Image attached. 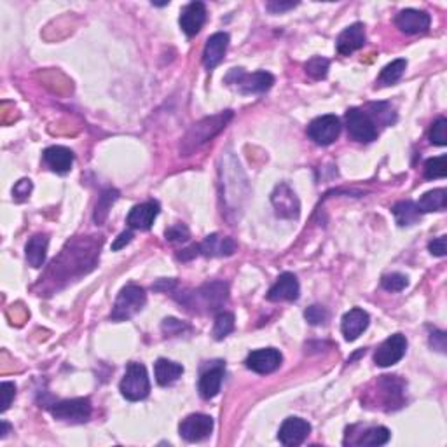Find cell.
I'll return each mask as SVG.
<instances>
[{"label":"cell","mask_w":447,"mask_h":447,"mask_svg":"<svg viewBox=\"0 0 447 447\" xmlns=\"http://www.w3.org/2000/svg\"><path fill=\"white\" fill-rule=\"evenodd\" d=\"M0 393H2V412L4 411H8L9 409V405H11V402H13V398H15V395H16V386H15V383H8V381H6V383H2L0 384Z\"/></svg>","instance_id":"38"},{"label":"cell","mask_w":447,"mask_h":447,"mask_svg":"<svg viewBox=\"0 0 447 447\" xmlns=\"http://www.w3.org/2000/svg\"><path fill=\"white\" fill-rule=\"evenodd\" d=\"M447 119L439 118L435 123H433L432 130H430V142L435 143V146L444 147L447 143Z\"/></svg>","instance_id":"35"},{"label":"cell","mask_w":447,"mask_h":447,"mask_svg":"<svg viewBox=\"0 0 447 447\" xmlns=\"http://www.w3.org/2000/svg\"><path fill=\"white\" fill-rule=\"evenodd\" d=\"M229 47V36L226 32L213 33L208 40H206L205 51H203V63L208 70H213L217 65L226 56V51Z\"/></svg>","instance_id":"17"},{"label":"cell","mask_w":447,"mask_h":447,"mask_svg":"<svg viewBox=\"0 0 447 447\" xmlns=\"http://www.w3.org/2000/svg\"><path fill=\"white\" fill-rule=\"evenodd\" d=\"M147 302V295L143 288L136 287V285H126L121 292H119L118 299L112 313H110V320L114 322H125V320L133 318Z\"/></svg>","instance_id":"3"},{"label":"cell","mask_w":447,"mask_h":447,"mask_svg":"<svg viewBox=\"0 0 447 447\" xmlns=\"http://www.w3.org/2000/svg\"><path fill=\"white\" fill-rule=\"evenodd\" d=\"M30 192H32V180H29V178H23V180H19L18 184L15 185V191H13V194H15L19 201H23V199L29 198Z\"/></svg>","instance_id":"40"},{"label":"cell","mask_w":447,"mask_h":447,"mask_svg":"<svg viewBox=\"0 0 447 447\" xmlns=\"http://www.w3.org/2000/svg\"><path fill=\"white\" fill-rule=\"evenodd\" d=\"M407 350V339L402 334H393L374 353V362L379 367H391L400 362Z\"/></svg>","instance_id":"9"},{"label":"cell","mask_w":447,"mask_h":447,"mask_svg":"<svg viewBox=\"0 0 447 447\" xmlns=\"http://www.w3.org/2000/svg\"><path fill=\"white\" fill-rule=\"evenodd\" d=\"M0 428H2V430H0V437L4 439V437L9 433V430H11V426H9L6 421H2V423H0Z\"/></svg>","instance_id":"46"},{"label":"cell","mask_w":447,"mask_h":447,"mask_svg":"<svg viewBox=\"0 0 447 447\" xmlns=\"http://www.w3.org/2000/svg\"><path fill=\"white\" fill-rule=\"evenodd\" d=\"M366 26L362 23H355V25L348 26L345 32H341V36L338 37V42H336V47H338L339 54L350 56L355 51L362 49L366 46Z\"/></svg>","instance_id":"15"},{"label":"cell","mask_w":447,"mask_h":447,"mask_svg":"<svg viewBox=\"0 0 447 447\" xmlns=\"http://www.w3.org/2000/svg\"><path fill=\"white\" fill-rule=\"evenodd\" d=\"M297 6V2H267V11L278 15V13H285L288 9H294Z\"/></svg>","instance_id":"43"},{"label":"cell","mask_w":447,"mask_h":447,"mask_svg":"<svg viewBox=\"0 0 447 447\" xmlns=\"http://www.w3.org/2000/svg\"><path fill=\"white\" fill-rule=\"evenodd\" d=\"M369 323H370L369 313L363 311V309L360 308L350 309V311L343 316V322H341L343 336H345L346 341H356V339L366 332Z\"/></svg>","instance_id":"14"},{"label":"cell","mask_w":447,"mask_h":447,"mask_svg":"<svg viewBox=\"0 0 447 447\" xmlns=\"http://www.w3.org/2000/svg\"><path fill=\"white\" fill-rule=\"evenodd\" d=\"M229 86H235L243 95H252V93H266L274 84V77L269 72H253L245 74L242 68H233L226 77Z\"/></svg>","instance_id":"4"},{"label":"cell","mask_w":447,"mask_h":447,"mask_svg":"<svg viewBox=\"0 0 447 447\" xmlns=\"http://www.w3.org/2000/svg\"><path fill=\"white\" fill-rule=\"evenodd\" d=\"M304 316L311 325H323V323L329 320V313H327V309L316 304L309 306V308L304 311Z\"/></svg>","instance_id":"36"},{"label":"cell","mask_w":447,"mask_h":447,"mask_svg":"<svg viewBox=\"0 0 447 447\" xmlns=\"http://www.w3.org/2000/svg\"><path fill=\"white\" fill-rule=\"evenodd\" d=\"M159 215V203L156 201H147L142 203V205H136L135 208L130 212L128 226L132 229H140V231H149L152 228L154 220Z\"/></svg>","instance_id":"16"},{"label":"cell","mask_w":447,"mask_h":447,"mask_svg":"<svg viewBox=\"0 0 447 447\" xmlns=\"http://www.w3.org/2000/svg\"><path fill=\"white\" fill-rule=\"evenodd\" d=\"M430 345H432L433 350H437V352H446V334L440 332V330H435V332L430 336Z\"/></svg>","instance_id":"42"},{"label":"cell","mask_w":447,"mask_h":447,"mask_svg":"<svg viewBox=\"0 0 447 447\" xmlns=\"http://www.w3.org/2000/svg\"><path fill=\"white\" fill-rule=\"evenodd\" d=\"M196 256H199V250H198V245H194V246H191V249H185V250H182L180 253H178V259L180 260H191V259H194Z\"/></svg>","instance_id":"45"},{"label":"cell","mask_w":447,"mask_h":447,"mask_svg":"<svg viewBox=\"0 0 447 447\" xmlns=\"http://www.w3.org/2000/svg\"><path fill=\"white\" fill-rule=\"evenodd\" d=\"M405 68H407V61L405 60H395V61H391V63H388L386 67L381 70L379 84L381 86L395 84L397 81H400V77L404 75Z\"/></svg>","instance_id":"29"},{"label":"cell","mask_w":447,"mask_h":447,"mask_svg":"<svg viewBox=\"0 0 447 447\" xmlns=\"http://www.w3.org/2000/svg\"><path fill=\"white\" fill-rule=\"evenodd\" d=\"M311 433V425H309L306 419L302 418H287L283 421V425L280 426V432H278V439L283 446H301L308 435Z\"/></svg>","instance_id":"10"},{"label":"cell","mask_w":447,"mask_h":447,"mask_svg":"<svg viewBox=\"0 0 447 447\" xmlns=\"http://www.w3.org/2000/svg\"><path fill=\"white\" fill-rule=\"evenodd\" d=\"M44 161H46V164L51 170L63 175L68 173L72 164H74V152L70 149H67V147L53 146L44 150Z\"/></svg>","instance_id":"22"},{"label":"cell","mask_w":447,"mask_h":447,"mask_svg":"<svg viewBox=\"0 0 447 447\" xmlns=\"http://www.w3.org/2000/svg\"><path fill=\"white\" fill-rule=\"evenodd\" d=\"M154 374H156V381L161 386H170L184 374V367L177 362H171V360L159 359L154 366Z\"/></svg>","instance_id":"24"},{"label":"cell","mask_w":447,"mask_h":447,"mask_svg":"<svg viewBox=\"0 0 447 447\" xmlns=\"http://www.w3.org/2000/svg\"><path fill=\"white\" fill-rule=\"evenodd\" d=\"M348 135L362 143L374 142L377 139L376 121L362 109H350L345 116Z\"/></svg>","instance_id":"5"},{"label":"cell","mask_w":447,"mask_h":447,"mask_svg":"<svg viewBox=\"0 0 447 447\" xmlns=\"http://www.w3.org/2000/svg\"><path fill=\"white\" fill-rule=\"evenodd\" d=\"M132 238H133V233L132 231L121 233V235L118 236V240H116V242L112 243V250H121L123 246H126L130 242H132Z\"/></svg>","instance_id":"44"},{"label":"cell","mask_w":447,"mask_h":447,"mask_svg":"<svg viewBox=\"0 0 447 447\" xmlns=\"http://www.w3.org/2000/svg\"><path fill=\"white\" fill-rule=\"evenodd\" d=\"M283 362V356L278 350L264 348L252 352L246 356V367L257 374H271L278 369Z\"/></svg>","instance_id":"12"},{"label":"cell","mask_w":447,"mask_h":447,"mask_svg":"<svg viewBox=\"0 0 447 447\" xmlns=\"http://www.w3.org/2000/svg\"><path fill=\"white\" fill-rule=\"evenodd\" d=\"M407 276L400 273H391L384 274L383 280H381V287L388 292H402L405 287H407Z\"/></svg>","instance_id":"34"},{"label":"cell","mask_w":447,"mask_h":447,"mask_svg":"<svg viewBox=\"0 0 447 447\" xmlns=\"http://www.w3.org/2000/svg\"><path fill=\"white\" fill-rule=\"evenodd\" d=\"M206 22V8L203 2H191L180 15V26L189 37H194Z\"/></svg>","instance_id":"21"},{"label":"cell","mask_w":447,"mask_h":447,"mask_svg":"<svg viewBox=\"0 0 447 447\" xmlns=\"http://www.w3.org/2000/svg\"><path fill=\"white\" fill-rule=\"evenodd\" d=\"M198 250L205 257H229L236 252V243L233 238L220 235L206 236L205 242L199 243Z\"/></svg>","instance_id":"20"},{"label":"cell","mask_w":447,"mask_h":447,"mask_svg":"<svg viewBox=\"0 0 447 447\" xmlns=\"http://www.w3.org/2000/svg\"><path fill=\"white\" fill-rule=\"evenodd\" d=\"M391 212H393L395 220H397V224L400 226V228L412 226V224L418 222L419 215H421V212L418 210V205L412 201L397 203V205L391 208Z\"/></svg>","instance_id":"27"},{"label":"cell","mask_w":447,"mask_h":447,"mask_svg":"<svg viewBox=\"0 0 447 447\" xmlns=\"http://www.w3.org/2000/svg\"><path fill=\"white\" fill-rule=\"evenodd\" d=\"M446 236H440V238H435L433 242H430L428 250L432 252V256L444 257L446 256Z\"/></svg>","instance_id":"41"},{"label":"cell","mask_w":447,"mask_h":447,"mask_svg":"<svg viewBox=\"0 0 447 447\" xmlns=\"http://www.w3.org/2000/svg\"><path fill=\"white\" fill-rule=\"evenodd\" d=\"M224 372H226V366L222 362H217L215 366H212L210 369H206L205 372L199 377V395L205 400L217 397V393L220 391L224 381Z\"/></svg>","instance_id":"19"},{"label":"cell","mask_w":447,"mask_h":447,"mask_svg":"<svg viewBox=\"0 0 447 447\" xmlns=\"http://www.w3.org/2000/svg\"><path fill=\"white\" fill-rule=\"evenodd\" d=\"M418 210L421 213H430V212H440V210H446L447 206V192L446 189H433V191L423 194V198L419 199Z\"/></svg>","instance_id":"26"},{"label":"cell","mask_w":447,"mask_h":447,"mask_svg":"<svg viewBox=\"0 0 447 447\" xmlns=\"http://www.w3.org/2000/svg\"><path fill=\"white\" fill-rule=\"evenodd\" d=\"M189 236H191L189 235V229L185 228L184 224H175V226H171L170 229H166L168 242H177V243L187 242Z\"/></svg>","instance_id":"37"},{"label":"cell","mask_w":447,"mask_h":447,"mask_svg":"<svg viewBox=\"0 0 447 447\" xmlns=\"http://www.w3.org/2000/svg\"><path fill=\"white\" fill-rule=\"evenodd\" d=\"M161 329H163V332L166 334V336H177V334L184 332V330L187 329V327H185L184 323L180 322V320L166 318L163 322V325H161Z\"/></svg>","instance_id":"39"},{"label":"cell","mask_w":447,"mask_h":447,"mask_svg":"<svg viewBox=\"0 0 447 447\" xmlns=\"http://www.w3.org/2000/svg\"><path fill=\"white\" fill-rule=\"evenodd\" d=\"M271 201H273L274 210H276L278 217H283V219H297L299 210H301V205H299V199L295 196V192L288 187L287 184H280L276 189H274L273 196H271Z\"/></svg>","instance_id":"11"},{"label":"cell","mask_w":447,"mask_h":447,"mask_svg":"<svg viewBox=\"0 0 447 447\" xmlns=\"http://www.w3.org/2000/svg\"><path fill=\"white\" fill-rule=\"evenodd\" d=\"M49 412L56 419L65 423H86L91 418V400L89 398H72V400H61L51 405Z\"/></svg>","instance_id":"6"},{"label":"cell","mask_w":447,"mask_h":447,"mask_svg":"<svg viewBox=\"0 0 447 447\" xmlns=\"http://www.w3.org/2000/svg\"><path fill=\"white\" fill-rule=\"evenodd\" d=\"M430 15L425 11H418V9H404L395 18V25L400 32L414 36V33H425L430 29Z\"/></svg>","instance_id":"13"},{"label":"cell","mask_w":447,"mask_h":447,"mask_svg":"<svg viewBox=\"0 0 447 447\" xmlns=\"http://www.w3.org/2000/svg\"><path fill=\"white\" fill-rule=\"evenodd\" d=\"M235 330V315L228 311H222L215 316V325H213V338L217 341L228 338L229 334Z\"/></svg>","instance_id":"31"},{"label":"cell","mask_w":447,"mask_h":447,"mask_svg":"<svg viewBox=\"0 0 447 447\" xmlns=\"http://www.w3.org/2000/svg\"><path fill=\"white\" fill-rule=\"evenodd\" d=\"M47 245H49V238L46 235H36L33 238L29 240L26 243V260L32 267H40L46 260L47 256Z\"/></svg>","instance_id":"25"},{"label":"cell","mask_w":447,"mask_h":447,"mask_svg":"<svg viewBox=\"0 0 447 447\" xmlns=\"http://www.w3.org/2000/svg\"><path fill=\"white\" fill-rule=\"evenodd\" d=\"M341 133V121L336 116H320L308 126V136L316 146H330L338 140Z\"/></svg>","instance_id":"7"},{"label":"cell","mask_w":447,"mask_h":447,"mask_svg":"<svg viewBox=\"0 0 447 447\" xmlns=\"http://www.w3.org/2000/svg\"><path fill=\"white\" fill-rule=\"evenodd\" d=\"M123 397L130 402H139L149 395L150 391V381L147 369L142 363L132 362L126 367V374L123 377L121 384H119Z\"/></svg>","instance_id":"2"},{"label":"cell","mask_w":447,"mask_h":447,"mask_svg":"<svg viewBox=\"0 0 447 447\" xmlns=\"http://www.w3.org/2000/svg\"><path fill=\"white\" fill-rule=\"evenodd\" d=\"M199 297L205 301L206 308L217 309L228 301V285L222 281H213V283H206L199 288Z\"/></svg>","instance_id":"23"},{"label":"cell","mask_w":447,"mask_h":447,"mask_svg":"<svg viewBox=\"0 0 447 447\" xmlns=\"http://www.w3.org/2000/svg\"><path fill=\"white\" fill-rule=\"evenodd\" d=\"M299 292H301V287H299V281L297 278H295V274L283 273L280 274L276 283H274L273 287H271V290L267 292V299L273 302L297 301Z\"/></svg>","instance_id":"18"},{"label":"cell","mask_w":447,"mask_h":447,"mask_svg":"<svg viewBox=\"0 0 447 447\" xmlns=\"http://www.w3.org/2000/svg\"><path fill=\"white\" fill-rule=\"evenodd\" d=\"M391 433L390 430L384 428V426H376V428H369L366 430V432L362 433V437H360L356 442V446H384V444H388V440H390Z\"/></svg>","instance_id":"28"},{"label":"cell","mask_w":447,"mask_h":447,"mask_svg":"<svg viewBox=\"0 0 447 447\" xmlns=\"http://www.w3.org/2000/svg\"><path fill=\"white\" fill-rule=\"evenodd\" d=\"M447 175V157L439 156L432 157L425 163V177L428 180H435V178H444Z\"/></svg>","instance_id":"32"},{"label":"cell","mask_w":447,"mask_h":447,"mask_svg":"<svg viewBox=\"0 0 447 447\" xmlns=\"http://www.w3.org/2000/svg\"><path fill=\"white\" fill-rule=\"evenodd\" d=\"M329 60H325V58L322 56H315L306 63L304 68L306 72H308V75H311L313 79L320 81V79H325L327 74H329Z\"/></svg>","instance_id":"33"},{"label":"cell","mask_w":447,"mask_h":447,"mask_svg":"<svg viewBox=\"0 0 447 447\" xmlns=\"http://www.w3.org/2000/svg\"><path fill=\"white\" fill-rule=\"evenodd\" d=\"M213 426H215V423L208 414H191L182 419L178 432H180L182 439H185L187 442H201L212 435Z\"/></svg>","instance_id":"8"},{"label":"cell","mask_w":447,"mask_h":447,"mask_svg":"<svg viewBox=\"0 0 447 447\" xmlns=\"http://www.w3.org/2000/svg\"><path fill=\"white\" fill-rule=\"evenodd\" d=\"M231 118H233L231 110H226V112H222V114L206 118V119H203L201 123H198V125L192 126L191 132H189L187 136H185L184 150L198 149L199 146H203L205 142H208V140L213 139L217 133H220V130L226 128V125L231 121Z\"/></svg>","instance_id":"1"},{"label":"cell","mask_w":447,"mask_h":447,"mask_svg":"<svg viewBox=\"0 0 447 447\" xmlns=\"http://www.w3.org/2000/svg\"><path fill=\"white\" fill-rule=\"evenodd\" d=\"M118 198H119V192L116 191V189H107V191L100 196L98 203H96V208H95V222L96 224H102L103 220L107 219L110 206L118 201Z\"/></svg>","instance_id":"30"}]
</instances>
